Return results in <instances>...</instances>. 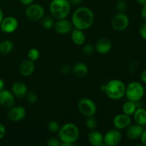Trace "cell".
<instances>
[{"label":"cell","instance_id":"cell-15","mask_svg":"<svg viewBox=\"0 0 146 146\" xmlns=\"http://www.w3.org/2000/svg\"><path fill=\"white\" fill-rule=\"evenodd\" d=\"M144 131L143 125H139V124H131L127 128L126 136L129 140H136L140 138L141 134Z\"/></svg>","mask_w":146,"mask_h":146},{"label":"cell","instance_id":"cell-28","mask_svg":"<svg viewBox=\"0 0 146 146\" xmlns=\"http://www.w3.org/2000/svg\"><path fill=\"white\" fill-rule=\"evenodd\" d=\"M60 128V125L58 122L56 121H51L48 123V130L52 133L58 132Z\"/></svg>","mask_w":146,"mask_h":146},{"label":"cell","instance_id":"cell-34","mask_svg":"<svg viewBox=\"0 0 146 146\" xmlns=\"http://www.w3.org/2000/svg\"><path fill=\"white\" fill-rule=\"evenodd\" d=\"M60 70H61V72L63 74H68L71 71V67H70V66L67 65V64H64V65L61 66Z\"/></svg>","mask_w":146,"mask_h":146},{"label":"cell","instance_id":"cell-23","mask_svg":"<svg viewBox=\"0 0 146 146\" xmlns=\"http://www.w3.org/2000/svg\"><path fill=\"white\" fill-rule=\"evenodd\" d=\"M137 109L136 102L132 101H127L123 104L122 106L123 113H125L128 115H133L135 110Z\"/></svg>","mask_w":146,"mask_h":146},{"label":"cell","instance_id":"cell-12","mask_svg":"<svg viewBox=\"0 0 146 146\" xmlns=\"http://www.w3.org/2000/svg\"><path fill=\"white\" fill-rule=\"evenodd\" d=\"M113 125L115 128L118 130H123L128 128L132 123V119L130 115L125 113L118 114L115 115L113 118Z\"/></svg>","mask_w":146,"mask_h":146},{"label":"cell","instance_id":"cell-1","mask_svg":"<svg viewBox=\"0 0 146 146\" xmlns=\"http://www.w3.org/2000/svg\"><path fill=\"white\" fill-rule=\"evenodd\" d=\"M95 16L90 8L81 7L75 10L71 17V22L74 28L80 30H86L94 24Z\"/></svg>","mask_w":146,"mask_h":146},{"label":"cell","instance_id":"cell-8","mask_svg":"<svg viewBox=\"0 0 146 146\" xmlns=\"http://www.w3.org/2000/svg\"><path fill=\"white\" fill-rule=\"evenodd\" d=\"M129 23L130 20L128 16L124 12H119L111 19V27L115 31H122L128 28Z\"/></svg>","mask_w":146,"mask_h":146},{"label":"cell","instance_id":"cell-6","mask_svg":"<svg viewBox=\"0 0 146 146\" xmlns=\"http://www.w3.org/2000/svg\"><path fill=\"white\" fill-rule=\"evenodd\" d=\"M78 108L82 115L86 117L93 116L96 113L97 106L93 100L88 98H82L78 102Z\"/></svg>","mask_w":146,"mask_h":146},{"label":"cell","instance_id":"cell-43","mask_svg":"<svg viewBox=\"0 0 146 146\" xmlns=\"http://www.w3.org/2000/svg\"><path fill=\"white\" fill-rule=\"evenodd\" d=\"M3 19H4V13H3V11L1 10V9L0 8V24H1Z\"/></svg>","mask_w":146,"mask_h":146},{"label":"cell","instance_id":"cell-17","mask_svg":"<svg viewBox=\"0 0 146 146\" xmlns=\"http://www.w3.org/2000/svg\"><path fill=\"white\" fill-rule=\"evenodd\" d=\"M11 93L18 98H23L27 94V87L24 83L17 81L13 84L11 86Z\"/></svg>","mask_w":146,"mask_h":146},{"label":"cell","instance_id":"cell-13","mask_svg":"<svg viewBox=\"0 0 146 146\" xmlns=\"http://www.w3.org/2000/svg\"><path fill=\"white\" fill-rule=\"evenodd\" d=\"M73 24L71 21L66 19V18L57 19L56 22L54 24V29L58 34L64 35L71 32L72 30Z\"/></svg>","mask_w":146,"mask_h":146},{"label":"cell","instance_id":"cell-31","mask_svg":"<svg viewBox=\"0 0 146 146\" xmlns=\"http://www.w3.org/2000/svg\"><path fill=\"white\" fill-rule=\"evenodd\" d=\"M116 9L119 12H124L127 9V2L125 0H119L116 4Z\"/></svg>","mask_w":146,"mask_h":146},{"label":"cell","instance_id":"cell-2","mask_svg":"<svg viewBox=\"0 0 146 146\" xmlns=\"http://www.w3.org/2000/svg\"><path fill=\"white\" fill-rule=\"evenodd\" d=\"M79 129L76 125L72 123L64 124L58 131V138L61 143H67L69 146L74 145L79 138Z\"/></svg>","mask_w":146,"mask_h":146},{"label":"cell","instance_id":"cell-35","mask_svg":"<svg viewBox=\"0 0 146 146\" xmlns=\"http://www.w3.org/2000/svg\"><path fill=\"white\" fill-rule=\"evenodd\" d=\"M6 134L5 126L0 123V139L3 138Z\"/></svg>","mask_w":146,"mask_h":146},{"label":"cell","instance_id":"cell-11","mask_svg":"<svg viewBox=\"0 0 146 146\" xmlns=\"http://www.w3.org/2000/svg\"><path fill=\"white\" fill-rule=\"evenodd\" d=\"M9 109V110L7 113V117L10 121L17 122V121H21L25 118L27 111L24 107L21 106H14Z\"/></svg>","mask_w":146,"mask_h":146},{"label":"cell","instance_id":"cell-14","mask_svg":"<svg viewBox=\"0 0 146 146\" xmlns=\"http://www.w3.org/2000/svg\"><path fill=\"white\" fill-rule=\"evenodd\" d=\"M15 104V96L8 90L3 89L0 91V105L4 108H10Z\"/></svg>","mask_w":146,"mask_h":146},{"label":"cell","instance_id":"cell-7","mask_svg":"<svg viewBox=\"0 0 146 146\" xmlns=\"http://www.w3.org/2000/svg\"><path fill=\"white\" fill-rule=\"evenodd\" d=\"M26 17L29 20L36 21L42 19L45 14V11L42 6L37 4H31L27 6L25 11Z\"/></svg>","mask_w":146,"mask_h":146},{"label":"cell","instance_id":"cell-38","mask_svg":"<svg viewBox=\"0 0 146 146\" xmlns=\"http://www.w3.org/2000/svg\"><path fill=\"white\" fill-rule=\"evenodd\" d=\"M19 1L23 5L29 6L34 2V0H19Z\"/></svg>","mask_w":146,"mask_h":146},{"label":"cell","instance_id":"cell-26","mask_svg":"<svg viewBox=\"0 0 146 146\" xmlns=\"http://www.w3.org/2000/svg\"><path fill=\"white\" fill-rule=\"evenodd\" d=\"M86 125L88 129L94 130L95 128H96L97 125H98V121L94 115L87 117V119L86 121Z\"/></svg>","mask_w":146,"mask_h":146},{"label":"cell","instance_id":"cell-4","mask_svg":"<svg viewBox=\"0 0 146 146\" xmlns=\"http://www.w3.org/2000/svg\"><path fill=\"white\" fill-rule=\"evenodd\" d=\"M69 0H52L50 3V13L56 19L66 18L71 11Z\"/></svg>","mask_w":146,"mask_h":146},{"label":"cell","instance_id":"cell-5","mask_svg":"<svg viewBox=\"0 0 146 146\" xmlns=\"http://www.w3.org/2000/svg\"><path fill=\"white\" fill-rule=\"evenodd\" d=\"M145 94V88L138 81H132L129 83L125 88V96L129 101L138 102L142 99Z\"/></svg>","mask_w":146,"mask_h":146},{"label":"cell","instance_id":"cell-40","mask_svg":"<svg viewBox=\"0 0 146 146\" xmlns=\"http://www.w3.org/2000/svg\"><path fill=\"white\" fill-rule=\"evenodd\" d=\"M83 0H69V2L71 4L73 5H78V4H81Z\"/></svg>","mask_w":146,"mask_h":146},{"label":"cell","instance_id":"cell-42","mask_svg":"<svg viewBox=\"0 0 146 146\" xmlns=\"http://www.w3.org/2000/svg\"><path fill=\"white\" fill-rule=\"evenodd\" d=\"M136 1L138 4H141V5L142 6H143L144 4H146V0H136Z\"/></svg>","mask_w":146,"mask_h":146},{"label":"cell","instance_id":"cell-37","mask_svg":"<svg viewBox=\"0 0 146 146\" xmlns=\"http://www.w3.org/2000/svg\"><path fill=\"white\" fill-rule=\"evenodd\" d=\"M141 15L143 19L145 21H146V4L143 6L142 9H141Z\"/></svg>","mask_w":146,"mask_h":146},{"label":"cell","instance_id":"cell-19","mask_svg":"<svg viewBox=\"0 0 146 146\" xmlns=\"http://www.w3.org/2000/svg\"><path fill=\"white\" fill-rule=\"evenodd\" d=\"M35 70V64L34 61L28 58L21 62L19 66V72L24 76H29Z\"/></svg>","mask_w":146,"mask_h":146},{"label":"cell","instance_id":"cell-25","mask_svg":"<svg viewBox=\"0 0 146 146\" xmlns=\"http://www.w3.org/2000/svg\"><path fill=\"white\" fill-rule=\"evenodd\" d=\"M41 21V25L45 29H51L54 27V19L51 17H44Z\"/></svg>","mask_w":146,"mask_h":146},{"label":"cell","instance_id":"cell-16","mask_svg":"<svg viewBox=\"0 0 146 146\" xmlns=\"http://www.w3.org/2000/svg\"><path fill=\"white\" fill-rule=\"evenodd\" d=\"M112 42L108 38H101L97 41L95 45V49L101 54H106L112 48Z\"/></svg>","mask_w":146,"mask_h":146},{"label":"cell","instance_id":"cell-41","mask_svg":"<svg viewBox=\"0 0 146 146\" xmlns=\"http://www.w3.org/2000/svg\"><path fill=\"white\" fill-rule=\"evenodd\" d=\"M4 81L1 78H0V91L4 89Z\"/></svg>","mask_w":146,"mask_h":146},{"label":"cell","instance_id":"cell-33","mask_svg":"<svg viewBox=\"0 0 146 146\" xmlns=\"http://www.w3.org/2000/svg\"><path fill=\"white\" fill-rule=\"evenodd\" d=\"M139 34L144 40H146V21L141 24L140 26Z\"/></svg>","mask_w":146,"mask_h":146},{"label":"cell","instance_id":"cell-36","mask_svg":"<svg viewBox=\"0 0 146 146\" xmlns=\"http://www.w3.org/2000/svg\"><path fill=\"white\" fill-rule=\"evenodd\" d=\"M140 139H141L142 145L146 146V131L145 130H144L143 133L141 134V137H140Z\"/></svg>","mask_w":146,"mask_h":146},{"label":"cell","instance_id":"cell-20","mask_svg":"<svg viewBox=\"0 0 146 146\" xmlns=\"http://www.w3.org/2000/svg\"><path fill=\"white\" fill-rule=\"evenodd\" d=\"M71 40L77 46L84 45L86 41V35L82 30L74 28V30H71Z\"/></svg>","mask_w":146,"mask_h":146},{"label":"cell","instance_id":"cell-24","mask_svg":"<svg viewBox=\"0 0 146 146\" xmlns=\"http://www.w3.org/2000/svg\"><path fill=\"white\" fill-rule=\"evenodd\" d=\"M14 48V44L11 41L4 40L0 42V54L3 55H7L11 52Z\"/></svg>","mask_w":146,"mask_h":146},{"label":"cell","instance_id":"cell-22","mask_svg":"<svg viewBox=\"0 0 146 146\" xmlns=\"http://www.w3.org/2000/svg\"><path fill=\"white\" fill-rule=\"evenodd\" d=\"M133 115L135 123L143 126L146 125V110L143 108H137Z\"/></svg>","mask_w":146,"mask_h":146},{"label":"cell","instance_id":"cell-27","mask_svg":"<svg viewBox=\"0 0 146 146\" xmlns=\"http://www.w3.org/2000/svg\"><path fill=\"white\" fill-rule=\"evenodd\" d=\"M27 56H28L29 59L31 60V61H35L39 58L40 52L37 48H30L28 51V52H27Z\"/></svg>","mask_w":146,"mask_h":146},{"label":"cell","instance_id":"cell-39","mask_svg":"<svg viewBox=\"0 0 146 146\" xmlns=\"http://www.w3.org/2000/svg\"><path fill=\"white\" fill-rule=\"evenodd\" d=\"M141 79L143 83L146 84V69L142 71L141 74Z\"/></svg>","mask_w":146,"mask_h":146},{"label":"cell","instance_id":"cell-21","mask_svg":"<svg viewBox=\"0 0 146 146\" xmlns=\"http://www.w3.org/2000/svg\"><path fill=\"white\" fill-rule=\"evenodd\" d=\"M73 73L74 75L78 78H83L86 76L88 73V68L87 65L84 63H76L72 68Z\"/></svg>","mask_w":146,"mask_h":146},{"label":"cell","instance_id":"cell-29","mask_svg":"<svg viewBox=\"0 0 146 146\" xmlns=\"http://www.w3.org/2000/svg\"><path fill=\"white\" fill-rule=\"evenodd\" d=\"M26 96H27V101L30 104H35L37 101V100H38V96H37V94L36 93L32 92V91L29 93L27 92Z\"/></svg>","mask_w":146,"mask_h":146},{"label":"cell","instance_id":"cell-9","mask_svg":"<svg viewBox=\"0 0 146 146\" xmlns=\"http://www.w3.org/2000/svg\"><path fill=\"white\" fill-rule=\"evenodd\" d=\"M122 141V134L120 130L110 129L104 135V142L105 145L116 146L118 145Z\"/></svg>","mask_w":146,"mask_h":146},{"label":"cell","instance_id":"cell-32","mask_svg":"<svg viewBox=\"0 0 146 146\" xmlns=\"http://www.w3.org/2000/svg\"><path fill=\"white\" fill-rule=\"evenodd\" d=\"M61 141L59 138H51L47 141V145L48 146H60L61 145Z\"/></svg>","mask_w":146,"mask_h":146},{"label":"cell","instance_id":"cell-18","mask_svg":"<svg viewBox=\"0 0 146 146\" xmlns=\"http://www.w3.org/2000/svg\"><path fill=\"white\" fill-rule=\"evenodd\" d=\"M88 141L91 145L101 146L105 145L104 142V135L99 131L91 130L88 134Z\"/></svg>","mask_w":146,"mask_h":146},{"label":"cell","instance_id":"cell-30","mask_svg":"<svg viewBox=\"0 0 146 146\" xmlns=\"http://www.w3.org/2000/svg\"><path fill=\"white\" fill-rule=\"evenodd\" d=\"M94 50H95V48H94V47L91 44H86V45H84V46L83 47L82 51H83V53L85 54V55L90 56V55H91V54H94Z\"/></svg>","mask_w":146,"mask_h":146},{"label":"cell","instance_id":"cell-3","mask_svg":"<svg viewBox=\"0 0 146 146\" xmlns=\"http://www.w3.org/2000/svg\"><path fill=\"white\" fill-rule=\"evenodd\" d=\"M125 88L126 86L122 81L113 79L104 85V91L110 99L116 101L121 99L125 96Z\"/></svg>","mask_w":146,"mask_h":146},{"label":"cell","instance_id":"cell-10","mask_svg":"<svg viewBox=\"0 0 146 146\" xmlns=\"http://www.w3.org/2000/svg\"><path fill=\"white\" fill-rule=\"evenodd\" d=\"M19 26L18 20L14 17H4L0 24V28L4 33L11 34L17 29Z\"/></svg>","mask_w":146,"mask_h":146}]
</instances>
